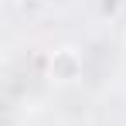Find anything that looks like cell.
<instances>
[{"mask_svg": "<svg viewBox=\"0 0 126 126\" xmlns=\"http://www.w3.org/2000/svg\"><path fill=\"white\" fill-rule=\"evenodd\" d=\"M48 75L55 79V82H75L79 75H82V58H79V51H72V48H58L55 55H51V62H48Z\"/></svg>", "mask_w": 126, "mask_h": 126, "instance_id": "1", "label": "cell"}, {"mask_svg": "<svg viewBox=\"0 0 126 126\" xmlns=\"http://www.w3.org/2000/svg\"><path fill=\"white\" fill-rule=\"evenodd\" d=\"M119 3H123V0H99V10H102V14H116Z\"/></svg>", "mask_w": 126, "mask_h": 126, "instance_id": "2", "label": "cell"}]
</instances>
